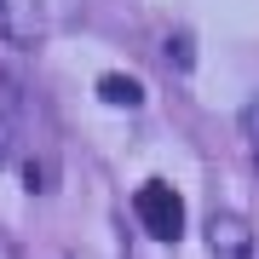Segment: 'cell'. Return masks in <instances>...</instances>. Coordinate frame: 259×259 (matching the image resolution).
I'll list each match as a JSON object with an SVG mask.
<instances>
[{
  "instance_id": "6da1fadb",
  "label": "cell",
  "mask_w": 259,
  "mask_h": 259,
  "mask_svg": "<svg viewBox=\"0 0 259 259\" xmlns=\"http://www.w3.org/2000/svg\"><path fill=\"white\" fill-rule=\"evenodd\" d=\"M133 213H139V225L156 242H179L185 236V196H179L167 179H150V185H139V196H133Z\"/></svg>"
},
{
  "instance_id": "7a4b0ae2",
  "label": "cell",
  "mask_w": 259,
  "mask_h": 259,
  "mask_svg": "<svg viewBox=\"0 0 259 259\" xmlns=\"http://www.w3.org/2000/svg\"><path fill=\"white\" fill-rule=\"evenodd\" d=\"M0 40L18 52H35L47 40V6L40 0H0Z\"/></svg>"
},
{
  "instance_id": "3957f363",
  "label": "cell",
  "mask_w": 259,
  "mask_h": 259,
  "mask_svg": "<svg viewBox=\"0 0 259 259\" xmlns=\"http://www.w3.org/2000/svg\"><path fill=\"white\" fill-rule=\"evenodd\" d=\"M207 248H213V259H253V231L236 213H213L207 219Z\"/></svg>"
},
{
  "instance_id": "277c9868",
  "label": "cell",
  "mask_w": 259,
  "mask_h": 259,
  "mask_svg": "<svg viewBox=\"0 0 259 259\" xmlns=\"http://www.w3.org/2000/svg\"><path fill=\"white\" fill-rule=\"evenodd\" d=\"M98 98L115 104V110H139L144 104V81L139 75H98Z\"/></svg>"
},
{
  "instance_id": "5b68a950",
  "label": "cell",
  "mask_w": 259,
  "mask_h": 259,
  "mask_svg": "<svg viewBox=\"0 0 259 259\" xmlns=\"http://www.w3.org/2000/svg\"><path fill=\"white\" fill-rule=\"evenodd\" d=\"M167 58L179 69H196V52H190V35H167Z\"/></svg>"
},
{
  "instance_id": "8992f818",
  "label": "cell",
  "mask_w": 259,
  "mask_h": 259,
  "mask_svg": "<svg viewBox=\"0 0 259 259\" xmlns=\"http://www.w3.org/2000/svg\"><path fill=\"white\" fill-rule=\"evenodd\" d=\"M12 139H18V133H12V115H6V104H0V161L12 156Z\"/></svg>"
}]
</instances>
